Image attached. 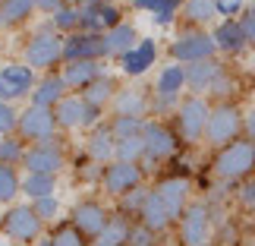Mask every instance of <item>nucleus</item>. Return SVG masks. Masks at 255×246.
Wrapping results in <instances>:
<instances>
[{"instance_id": "nucleus-11", "label": "nucleus", "mask_w": 255, "mask_h": 246, "mask_svg": "<svg viewBox=\"0 0 255 246\" xmlns=\"http://www.w3.org/2000/svg\"><path fill=\"white\" fill-rule=\"evenodd\" d=\"M208 104L202 98H186V101L176 107V120H180V133L186 136V142H199L205 136V126H208Z\"/></svg>"}, {"instance_id": "nucleus-26", "label": "nucleus", "mask_w": 255, "mask_h": 246, "mask_svg": "<svg viewBox=\"0 0 255 246\" xmlns=\"http://www.w3.org/2000/svg\"><path fill=\"white\" fill-rule=\"evenodd\" d=\"M214 44L221 47V51H230V54H237L246 47V35H243V25L237 22V19H224V22L214 28Z\"/></svg>"}, {"instance_id": "nucleus-15", "label": "nucleus", "mask_w": 255, "mask_h": 246, "mask_svg": "<svg viewBox=\"0 0 255 246\" xmlns=\"http://www.w3.org/2000/svg\"><path fill=\"white\" fill-rule=\"evenodd\" d=\"M154 60H158V44H154V38H139V44L120 57V70L126 76H145L154 66Z\"/></svg>"}, {"instance_id": "nucleus-24", "label": "nucleus", "mask_w": 255, "mask_h": 246, "mask_svg": "<svg viewBox=\"0 0 255 246\" xmlns=\"http://www.w3.org/2000/svg\"><path fill=\"white\" fill-rule=\"evenodd\" d=\"M54 117H57V126H63V130H79L82 120H85V101L76 95H66L54 107Z\"/></svg>"}, {"instance_id": "nucleus-33", "label": "nucleus", "mask_w": 255, "mask_h": 246, "mask_svg": "<svg viewBox=\"0 0 255 246\" xmlns=\"http://www.w3.org/2000/svg\"><path fill=\"white\" fill-rule=\"evenodd\" d=\"M139 158H145V139H142V136H132V139H117L114 161L139 164Z\"/></svg>"}, {"instance_id": "nucleus-42", "label": "nucleus", "mask_w": 255, "mask_h": 246, "mask_svg": "<svg viewBox=\"0 0 255 246\" xmlns=\"http://www.w3.org/2000/svg\"><path fill=\"white\" fill-rule=\"evenodd\" d=\"M126 246H154V234L139 224V228L129 231V240H126Z\"/></svg>"}, {"instance_id": "nucleus-18", "label": "nucleus", "mask_w": 255, "mask_h": 246, "mask_svg": "<svg viewBox=\"0 0 255 246\" xmlns=\"http://www.w3.org/2000/svg\"><path fill=\"white\" fill-rule=\"evenodd\" d=\"M32 104L35 107H54L66 98V82H63V76H57V73H44V79H38L35 88H32Z\"/></svg>"}, {"instance_id": "nucleus-9", "label": "nucleus", "mask_w": 255, "mask_h": 246, "mask_svg": "<svg viewBox=\"0 0 255 246\" xmlns=\"http://www.w3.org/2000/svg\"><path fill=\"white\" fill-rule=\"evenodd\" d=\"M183 85H186V70H183V66H180V63L164 66L161 76H158V82H154V101H151V107H154L158 114L176 107V98H180Z\"/></svg>"}, {"instance_id": "nucleus-6", "label": "nucleus", "mask_w": 255, "mask_h": 246, "mask_svg": "<svg viewBox=\"0 0 255 246\" xmlns=\"http://www.w3.org/2000/svg\"><path fill=\"white\" fill-rule=\"evenodd\" d=\"M214 51H218V44H214L211 35L199 32V28H192V32H183L176 41L170 44V57L176 63H199V60H211Z\"/></svg>"}, {"instance_id": "nucleus-31", "label": "nucleus", "mask_w": 255, "mask_h": 246, "mask_svg": "<svg viewBox=\"0 0 255 246\" xmlns=\"http://www.w3.org/2000/svg\"><path fill=\"white\" fill-rule=\"evenodd\" d=\"M129 224H126V218H111L104 224V231L95 237V246H126V240H129Z\"/></svg>"}, {"instance_id": "nucleus-46", "label": "nucleus", "mask_w": 255, "mask_h": 246, "mask_svg": "<svg viewBox=\"0 0 255 246\" xmlns=\"http://www.w3.org/2000/svg\"><path fill=\"white\" fill-rule=\"evenodd\" d=\"M66 3V0H35V9H41V13H57V9H60Z\"/></svg>"}, {"instance_id": "nucleus-45", "label": "nucleus", "mask_w": 255, "mask_h": 246, "mask_svg": "<svg viewBox=\"0 0 255 246\" xmlns=\"http://www.w3.org/2000/svg\"><path fill=\"white\" fill-rule=\"evenodd\" d=\"M98 117H101V107H95V104L85 101V120H82L85 130H95V126H98Z\"/></svg>"}, {"instance_id": "nucleus-22", "label": "nucleus", "mask_w": 255, "mask_h": 246, "mask_svg": "<svg viewBox=\"0 0 255 246\" xmlns=\"http://www.w3.org/2000/svg\"><path fill=\"white\" fill-rule=\"evenodd\" d=\"M148 107H151V101L139 88H123V92L114 95V114L117 117H142L145 120V111H148Z\"/></svg>"}, {"instance_id": "nucleus-25", "label": "nucleus", "mask_w": 255, "mask_h": 246, "mask_svg": "<svg viewBox=\"0 0 255 246\" xmlns=\"http://www.w3.org/2000/svg\"><path fill=\"white\" fill-rule=\"evenodd\" d=\"M139 218H142V228H148L151 234H158V231H164V228H170V215H167V209H164V202L154 196V190L148 193V199H145V205H142V212H139Z\"/></svg>"}, {"instance_id": "nucleus-2", "label": "nucleus", "mask_w": 255, "mask_h": 246, "mask_svg": "<svg viewBox=\"0 0 255 246\" xmlns=\"http://www.w3.org/2000/svg\"><path fill=\"white\" fill-rule=\"evenodd\" d=\"M41 218L35 215L32 205H9L3 221H0V231L6 234V240L13 243H35L41 237Z\"/></svg>"}, {"instance_id": "nucleus-3", "label": "nucleus", "mask_w": 255, "mask_h": 246, "mask_svg": "<svg viewBox=\"0 0 255 246\" xmlns=\"http://www.w3.org/2000/svg\"><path fill=\"white\" fill-rule=\"evenodd\" d=\"M255 167V142H230L224 145L221 155L214 158V171L224 180H237V177H246Z\"/></svg>"}, {"instance_id": "nucleus-1", "label": "nucleus", "mask_w": 255, "mask_h": 246, "mask_svg": "<svg viewBox=\"0 0 255 246\" xmlns=\"http://www.w3.org/2000/svg\"><path fill=\"white\" fill-rule=\"evenodd\" d=\"M63 60V38L54 32V25L38 28L25 41V66L32 70H51Z\"/></svg>"}, {"instance_id": "nucleus-27", "label": "nucleus", "mask_w": 255, "mask_h": 246, "mask_svg": "<svg viewBox=\"0 0 255 246\" xmlns=\"http://www.w3.org/2000/svg\"><path fill=\"white\" fill-rule=\"evenodd\" d=\"M35 13V0H3L0 3V28H19Z\"/></svg>"}, {"instance_id": "nucleus-20", "label": "nucleus", "mask_w": 255, "mask_h": 246, "mask_svg": "<svg viewBox=\"0 0 255 246\" xmlns=\"http://www.w3.org/2000/svg\"><path fill=\"white\" fill-rule=\"evenodd\" d=\"M60 76L66 88H88L98 76H104V70H101V60H76V63H66Z\"/></svg>"}, {"instance_id": "nucleus-43", "label": "nucleus", "mask_w": 255, "mask_h": 246, "mask_svg": "<svg viewBox=\"0 0 255 246\" xmlns=\"http://www.w3.org/2000/svg\"><path fill=\"white\" fill-rule=\"evenodd\" d=\"M240 25H243V35H246V44H255V6L243 16Z\"/></svg>"}, {"instance_id": "nucleus-44", "label": "nucleus", "mask_w": 255, "mask_h": 246, "mask_svg": "<svg viewBox=\"0 0 255 246\" xmlns=\"http://www.w3.org/2000/svg\"><path fill=\"white\" fill-rule=\"evenodd\" d=\"M243 9V0H218V13L221 16H237Z\"/></svg>"}, {"instance_id": "nucleus-50", "label": "nucleus", "mask_w": 255, "mask_h": 246, "mask_svg": "<svg viewBox=\"0 0 255 246\" xmlns=\"http://www.w3.org/2000/svg\"><path fill=\"white\" fill-rule=\"evenodd\" d=\"M0 246H16V243H0Z\"/></svg>"}, {"instance_id": "nucleus-12", "label": "nucleus", "mask_w": 255, "mask_h": 246, "mask_svg": "<svg viewBox=\"0 0 255 246\" xmlns=\"http://www.w3.org/2000/svg\"><path fill=\"white\" fill-rule=\"evenodd\" d=\"M180 240L186 246H208V209L202 202L186 205L180 215Z\"/></svg>"}, {"instance_id": "nucleus-35", "label": "nucleus", "mask_w": 255, "mask_h": 246, "mask_svg": "<svg viewBox=\"0 0 255 246\" xmlns=\"http://www.w3.org/2000/svg\"><path fill=\"white\" fill-rule=\"evenodd\" d=\"M25 158V142L19 139V136H3L0 139V164H6V167H16V164H22Z\"/></svg>"}, {"instance_id": "nucleus-37", "label": "nucleus", "mask_w": 255, "mask_h": 246, "mask_svg": "<svg viewBox=\"0 0 255 246\" xmlns=\"http://www.w3.org/2000/svg\"><path fill=\"white\" fill-rule=\"evenodd\" d=\"M111 133H114V139H132V136L145 133V120L142 117H114Z\"/></svg>"}, {"instance_id": "nucleus-4", "label": "nucleus", "mask_w": 255, "mask_h": 246, "mask_svg": "<svg viewBox=\"0 0 255 246\" xmlns=\"http://www.w3.org/2000/svg\"><path fill=\"white\" fill-rule=\"evenodd\" d=\"M54 130H57V117L51 107H35V104H28L25 111H19V126H16V133H19V139L22 142H47V139H54Z\"/></svg>"}, {"instance_id": "nucleus-41", "label": "nucleus", "mask_w": 255, "mask_h": 246, "mask_svg": "<svg viewBox=\"0 0 255 246\" xmlns=\"http://www.w3.org/2000/svg\"><path fill=\"white\" fill-rule=\"evenodd\" d=\"M145 199H148V190L135 186V190H129V193L123 196V212H135V215H139L142 205H145Z\"/></svg>"}, {"instance_id": "nucleus-10", "label": "nucleus", "mask_w": 255, "mask_h": 246, "mask_svg": "<svg viewBox=\"0 0 255 246\" xmlns=\"http://www.w3.org/2000/svg\"><path fill=\"white\" fill-rule=\"evenodd\" d=\"M101 57H107L104 35L73 32V35L63 38V63H76V60H101Z\"/></svg>"}, {"instance_id": "nucleus-32", "label": "nucleus", "mask_w": 255, "mask_h": 246, "mask_svg": "<svg viewBox=\"0 0 255 246\" xmlns=\"http://www.w3.org/2000/svg\"><path fill=\"white\" fill-rule=\"evenodd\" d=\"M183 16L195 25H205L218 16V0H183Z\"/></svg>"}, {"instance_id": "nucleus-7", "label": "nucleus", "mask_w": 255, "mask_h": 246, "mask_svg": "<svg viewBox=\"0 0 255 246\" xmlns=\"http://www.w3.org/2000/svg\"><path fill=\"white\" fill-rule=\"evenodd\" d=\"M22 167H25V174H51V177H57L63 171V149L54 139L35 142V145L25 149Z\"/></svg>"}, {"instance_id": "nucleus-40", "label": "nucleus", "mask_w": 255, "mask_h": 246, "mask_svg": "<svg viewBox=\"0 0 255 246\" xmlns=\"http://www.w3.org/2000/svg\"><path fill=\"white\" fill-rule=\"evenodd\" d=\"M32 209H35V215L41 221H51V218L60 215V199H57V196H44V199H35L32 202Z\"/></svg>"}, {"instance_id": "nucleus-29", "label": "nucleus", "mask_w": 255, "mask_h": 246, "mask_svg": "<svg viewBox=\"0 0 255 246\" xmlns=\"http://www.w3.org/2000/svg\"><path fill=\"white\" fill-rule=\"evenodd\" d=\"M132 6L135 9H148L158 25H170L176 9L183 6V0H132Z\"/></svg>"}, {"instance_id": "nucleus-30", "label": "nucleus", "mask_w": 255, "mask_h": 246, "mask_svg": "<svg viewBox=\"0 0 255 246\" xmlns=\"http://www.w3.org/2000/svg\"><path fill=\"white\" fill-rule=\"evenodd\" d=\"M114 95H117L114 76H98V79L88 85V88H82V101L95 104V107H104L107 101H114Z\"/></svg>"}, {"instance_id": "nucleus-19", "label": "nucleus", "mask_w": 255, "mask_h": 246, "mask_svg": "<svg viewBox=\"0 0 255 246\" xmlns=\"http://www.w3.org/2000/svg\"><path fill=\"white\" fill-rule=\"evenodd\" d=\"M183 70H186V85H189L192 92H211V85L224 76V63H218L211 57V60L189 63V66H183Z\"/></svg>"}, {"instance_id": "nucleus-48", "label": "nucleus", "mask_w": 255, "mask_h": 246, "mask_svg": "<svg viewBox=\"0 0 255 246\" xmlns=\"http://www.w3.org/2000/svg\"><path fill=\"white\" fill-rule=\"evenodd\" d=\"M246 130H249V136H252V139H255V111L246 117Z\"/></svg>"}, {"instance_id": "nucleus-28", "label": "nucleus", "mask_w": 255, "mask_h": 246, "mask_svg": "<svg viewBox=\"0 0 255 246\" xmlns=\"http://www.w3.org/2000/svg\"><path fill=\"white\" fill-rule=\"evenodd\" d=\"M57 190V177L51 174H25L22 177V183H19V193L28 196V199H44V196H54Z\"/></svg>"}, {"instance_id": "nucleus-8", "label": "nucleus", "mask_w": 255, "mask_h": 246, "mask_svg": "<svg viewBox=\"0 0 255 246\" xmlns=\"http://www.w3.org/2000/svg\"><path fill=\"white\" fill-rule=\"evenodd\" d=\"M240 111L233 104H218L208 114V126H205V139L211 145H230V139H237L240 133Z\"/></svg>"}, {"instance_id": "nucleus-16", "label": "nucleus", "mask_w": 255, "mask_h": 246, "mask_svg": "<svg viewBox=\"0 0 255 246\" xmlns=\"http://www.w3.org/2000/svg\"><path fill=\"white\" fill-rule=\"evenodd\" d=\"M142 139H145V158H151V161L170 158L176 152V136L164 123H145Z\"/></svg>"}, {"instance_id": "nucleus-34", "label": "nucleus", "mask_w": 255, "mask_h": 246, "mask_svg": "<svg viewBox=\"0 0 255 246\" xmlns=\"http://www.w3.org/2000/svg\"><path fill=\"white\" fill-rule=\"evenodd\" d=\"M19 183H22V177L16 174V167L0 164V205H13V202H16Z\"/></svg>"}, {"instance_id": "nucleus-21", "label": "nucleus", "mask_w": 255, "mask_h": 246, "mask_svg": "<svg viewBox=\"0 0 255 246\" xmlns=\"http://www.w3.org/2000/svg\"><path fill=\"white\" fill-rule=\"evenodd\" d=\"M88 155H92V161L95 164H111L114 158V149H117V139H114V133H111V123H98L92 133H88Z\"/></svg>"}, {"instance_id": "nucleus-23", "label": "nucleus", "mask_w": 255, "mask_h": 246, "mask_svg": "<svg viewBox=\"0 0 255 246\" xmlns=\"http://www.w3.org/2000/svg\"><path fill=\"white\" fill-rule=\"evenodd\" d=\"M139 44V35H135V25L129 22H120L114 25L111 32H104V47H107V57H123L126 51Z\"/></svg>"}, {"instance_id": "nucleus-13", "label": "nucleus", "mask_w": 255, "mask_h": 246, "mask_svg": "<svg viewBox=\"0 0 255 246\" xmlns=\"http://www.w3.org/2000/svg\"><path fill=\"white\" fill-rule=\"evenodd\" d=\"M101 183L111 196H126L129 190H135L142 183V167L126 164V161H111L101 174Z\"/></svg>"}, {"instance_id": "nucleus-5", "label": "nucleus", "mask_w": 255, "mask_h": 246, "mask_svg": "<svg viewBox=\"0 0 255 246\" xmlns=\"http://www.w3.org/2000/svg\"><path fill=\"white\" fill-rule=\"evenodd\" d=\"M35 70L25 63H3L0 66V101L6 104H16L19 98H28L35 88Z\"/></svg>"}, {"instance_id": "nucleus-39", "label": "nucleus", "mask_w": 255, "mask_h": 246, "mask_svg": "<svg viewBox=\"0 0 255 246\" xmlns=\"http://www.w3.org/2000/svg\"><path fill=\"white\" fill-rule=\"evenodd\" d=\"M51 240H54V246H85V237L73 228V224H63L60 231H54Z\"/></svg>"}, {"instance_id": "nucleus-47", "label": "nucleus", "mask_w": 255, "mask_h": 246, "mask_svg": "<svg viewBox=\"0 0 255 246\" xmlns=\"http://www.w3.org/2000/svg\"><path fill=\"white\" fill-rule=\"evenodd\" d=\"M240 199L246 202V205H255V180H249L246 186H243V193H240Z\"/></svg>"}, {"instance_id": "nucleus-14", "label": "nucleus", "mask_w": 255, "mask_h": 246, "mask_svg": "<svg viewBox=\"0 0 255 246\" xmlns=\"http://www.w3.org/2000/svg\"><path fill=\"white\" fill-rule=\"evenodd\" d=\"M111 221V215L104 212L101 202L95 199H85V202H76L73 205V228L82 234V237H98L104 231V224Z\"/></svg>"}, {"instance_id": "nucleus-17", "label": "nucleus", "mask_w": 255, "mask_h": 246, "mask_svg": "<svg viewBox=\"0 0 255 246\" xmlns=\"http://www.w3.org/2000/svg\"><path fill=\"white\" fill-rule=\"evenodd\" d=\"M154 196L164 202V209H167L170 218H180L186 212V199H189V180H183V177H167V180L158 183Z\"/></svg>"}, {"instance_id": "nucleus-51", "label": "nucleus", "mask_w": 255, "mask_h": 246, "mask_svg": "<svg viewBox=\"0 0 255 246\" xmlns=\"http://www.w3.org/2000/svg\"><path fill=\"white\" fill-rule=\"evenodd\" d=\"M0 3H3V0H0Z\"/></svg>"}, {"instance_id": "nucleus-38", "label": "nucleus", "mask_w": 255, "mask_h": 246, "mask_svg": "<svg viewBox=\"0 0 255 246\" xmlns=\"http://www.w3.org/2000/svg\"><path fill=\"white\" fill-rule=\"evenodd\" d=\"M16 126H19V111L13 104L0 101V139H3V136H13Z\"/></svg>"}, {"instance_id": "nucleus-49", "label": "nucleus", "mask_w": 255, "mask_h": 246, "mask_svg": "<svg viewBox=\"0 0 255 246\" xmlns=\"http://www.w3.org/2000/svg\"><path fill=\"white\" fill-rule=\"evenodd\" d=\"M70 6H85V3H92V0H66Z\"/></svg>"}, {"instance_id": "nucleus-36", "label": "nucleus", "mask_w": 255, "mask_h": 246, "mask_svg": "<svg viewBox=\"0 0 255 246\" xmlns=\"http://www.w3.org/2000/svg\"><path fill=\"white\" fill-rule=\"evenodd\" d=\"M51 25H54V32L60 35V32H66V35H73L76 28H79V6H70V3H63L57 13L51 16Z\"/></svg>"}]
</instances>
